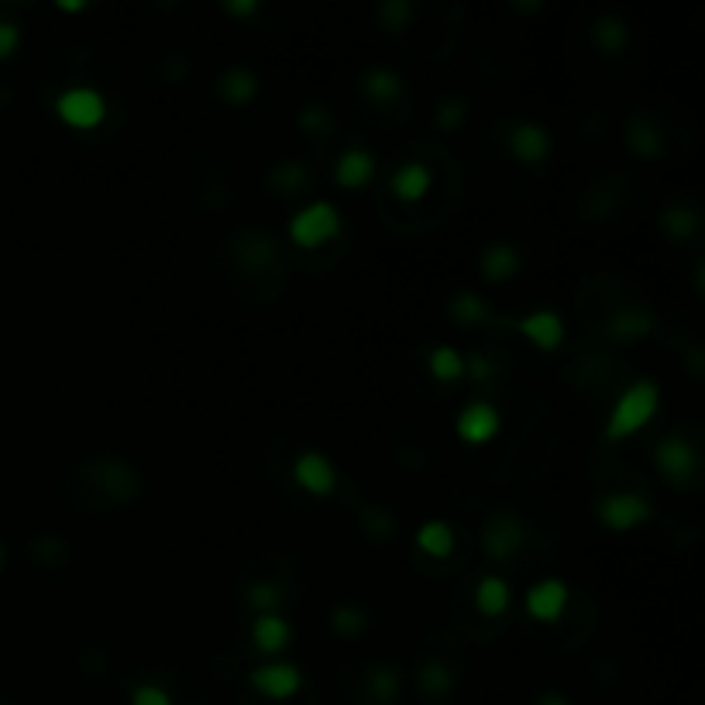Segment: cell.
<instances>
[{
  "instance_id": "6da1fadb",
  "label": "cell",
  "mask_w": 705,
  "mask_h": 705,
  "mask_svg": "<svg viewBox=\"0 0 705 705\" xmlns=\"http://www.w3.org/2000/svg\"><path fill=\"white\" fill-rule=\"evenodd\" d=\"M657 407H661V386L654 379H637L616 399L613 413H609L606 440H623V437H633L637 431H644L654 420Z\"/></svg>"
},
{
  "instance_id": "7a4b0ae2",
  "label": "cell",
  "mask_w": 705,
  "mask_h": 705,
  "mask_svg": "<svg viewBox=\"0 0 705 705\" xmlns=\"http://www.w3.org/2000/svg\"><path fill=\"white\" fill-rule=\"evenodd\" d=\"M338 231H341V214H338V207L327 203V200L307 203L290 221V238L299 248H320L331 238H338Z\"/></svg>"
},
{
  "instance_id": "3957f363",
  "label": "cell",
  "mask_w": 705,
  "mask_h": 705,
  "mask_svg": "<svg viewBox=\"0 0 705 705\" xmlns=\"http://www.w3.org/2000/svg\"><path fill=\"white\" fill-rule=\"evenodd\" d=\"M56 114L62 125L77 128V131H90L107 117V101L90 86H69L56 97Z\"/></svg>"
},
{
  "instance_id": "277c9868",
  "label": "cell",
  "mask_w": 705,
  "mask_h": 705,
  "mask_svg": "<svg viewBox=\"0 0 705 705\" xmlns=\"http://www.w3.org/2000/svg\"><path fill=\"white\" fill-rule=\"evenodd\" d=\"M654 465L665 482L689 485L698 472V451L685 437H665V440H657V448H654Z\"/></svg>"
},
{
  "instance_id": "5b68a950",
  "label": "cell",
  "mask_w": 705,
  "mask_h": 705,
  "mask_svg": "<svg viewBox=\"0 0 705 705\" xmlns=\"http://www.w3.org/2000/svg\"><path fill=\"white\" fill-rule=\"evenodd\" d=\"M599 520L613 533L637 530L650 520V503L641 492H609V496L599 500Z\"/></svg>"
},
{
  "instance_id": "8992f818",
  "label": "cell",
  "mask_w": 705,
  "mask_h": 705,
  "mask_svg": "<svg viewBox=\"0 0 705 705\" xmlns=\"http://www.w3.org/2000/svg\"><path fill=\"white\" fill-rule=\"evenodd\" d=\"M248 681L258 695H266L272 702H286L303 689V671L290 661H269V665H258L248 674Z\"/></svg>"
},
{
  "instance_id": "52a82bcc",
  "label": "cell",
  "mask_w": 705,
  "mask_h": 705,
  "mask_svg": "<svg viewBox=\"0 0 705 705\" xmlns=\"http://www.w3.org/2000/svg\"><path fill=\"white\" fill-rule=\"evenodd\" d=\"M503 427V416L500 410L485 403V399H475V403H468L461 413H458V423H455V431L465 444H472V448H479V444H489L492 437L500 434Z\"/></svg>"
},
{
  "instance_id": "ba28073f",
  "label": "cell",
  "mask_w": 705,
  "mask_h": 705,
  "mask_svg": "<svg viewBox=\"0 0 705 705\" xmlns=\"http://www.w3.org/2000/svg\"><path fill=\"white\" fill-rule=\"evenodd\" d=\"M293 479L299 482V489H307L310 496L324 500L338 489V468L331 465V458L320 451H303L293 461Z\"/></svg>"
},
{
  "instance_id": "9c48e42d",
  "label": "cell",
  "mask_w": 705,
  "mask_h": 705,
  "mask_svg": "<svg viewBox=\"0 0 705 705\" xmlns=\"http://www.w3.org/2000/svg\"><path fill=\"white\" fill-rule=\"evenodd\" d=\"M524 540H527V527L509 513L492 516L482 530V544H485L489 557H496V561H509L516 551L524 548Z\"/></svg>"
},
{
  "instance_id": "30bf717a",
  "label": "cell",
  "mask_w": 705,
  "mask_h": 705,
  "mask_svg": "<svg viewBox=\"0 0 705 705\" xmlns=\"http://www.w3.org/2000/svg\"><path fill=\"white\" fill-rule=\"evenodd\" d=\"M509 327L516 334H524L540 351H554L564 341V324L554 310H533L520 320H509Z\"/></svg>"
},
{
  "instance_id": "8fae6325",
  "label": "cell",
  "mask_w": 705,
  "mask_h": 705,
  "mask_svg": "<svg viewBox=\"0 0 705 705\" xmlns=\"http://www.w3.org/2000/svg\"><path fill=\"white\" fill-rule=\"evenodd\" d=\"M564 606H568V585H564L561 578H544V581L530 585V592H527V613H530L537 623H554V620H561Z\"/></svg>"
},
{
  "instance_id": "7c38bea8",
  "label": "cell",
  "mask_w": 705,
  "mask_h": 705,
  "mask_svg": "<svg viewBox=\"0 0 705 705\" xmlns=\"http://www.w3.org/2000/svg\"><path fill=\"white\" fill-rule=\"evenodd\" d=\"M509 152L527 162V166H540L551 155V131L537 121H520L509 128Z\"/></svg>"
},
{
  "instance_id": "4fadbf2b",
  "label": "cell",
  "mask_w": 705,
  "mask_h": 705,
  "mask_svg": "<svg viewBox=\"0 0 705 705\" xmlns=\"http://www.w3.org/2000/svg\"><path fill=\"white\" fill-rule=\"evenodd\" d=\"M293 641V626L282 620L279 613H266V616H255L251 623V644L258 654H282Z\"/></svg>"
},
{
  "instance_id": "5bb4252c",
  "label": "cell",
  "mask_w": 705,
  "mask_h": 705,
  "mask_svg": "<svg viewBox=\"0 0 705 705\" xmlns=\"http://www.w3.org/2000/svg\"><path fill=\"white\" fill-rule=\"evenodd\" d=\"M375 176V158L365 149H348L341 152L338 166H334V179L341 190H362Z\"/></svg>"
},
{
  "instance_id": "9a60e30c",
  "label": "cell",
  "mask_w": 705,
  "mask_h": 705,
  "mask_svg": "<svg viewBox=\"0 0 705 705\" xmlns=\"http://www.w3.org/2000/svg\"><path fill=\"white\" fill-rule=\"evenodd\" d=\"M431 183H434V176H431L427 166H423V162H407V166H399L392 173V179H389L392 193L403 203H420L423 197H427Z\"/></svg>"
},
{
  "instance_id": "2e32d148",
  "label": "cell",
  "mask_w": 705,
  "mask_h": 705,
  "mask_svg": "<svg viewBox=\"0 0 705 705\" xmlns=\"http://www.w3.org/2000/svg\"><path fill=\"white\" fill-rule=\"evenodd\" d=\"M218 97L231 107H242V104H251L258 97V77L245 66H231L221 73L218 80Z\"/></svg>"
},
{
  "instance_id": "e0dca14e",
  "label": "cell",
  "mask_w": 705,
  "mask_h": 705,
  "mask_svg": "<svg viewBox=\"0 0 705 705\" xmlns=\"http://www.w3.org/2000/svg\"><path fill=\"white\" fill-rule=\"evenodd\" d=\"M479 269L489 282H509L516 272H520V251L506 242L489 245L479 258Z\"/></svg>"
},
{
  "instance_id": "ac0fdd59",
  "label": "cell",
  "mask_w": 705,
  "mask_h": 705,
  "mask_svg": "<svg viewBox=\"0 0 705 705\" xmlns=\"http://www.w3.org/2000/svg\"><path fill=\"white\" fill-rule=\"evenodd\" d=\"M101 489L117 503H131L138 496V475L131 472V465H117V461H101L97 472Z\"/></svg>"
},
{
  "instance_id": "d6986e66",
  "label": "cell",
  "mask_w": 705,
  "mask_h": 705,
  "mask_svg": "<svg viewBox=\"0 0 705 705\" xmlns=\"http://www.w3.org/2000/svg\"><path fill=\"white\" fill-rule=\"evenodd\" d=\"M475 609L485 616V620H496L509 609V585L506 578L500 575H485L479 585H475Z\"/></svg>"
},
{
  "instance_id": "ffe728a7",
  "label": "cell",
  "mask_w": 705,
  "mask_h": 705,
  "mask_svg": "<svg viewBox=\"0 0 705 705\" xmlns=\"http://www.w3.org/2000/svg\"><path fill=\"white\" fill-rule=\"evenodd\" d=\"M606 331H609V338H613V341L630 344V341H641V338H647L654 331V317L644 314V310H620V314L609 317Z\"/></svg>"
},
{
  "instance_id": "44dd1931",
  "label": "cell",
  "mask_w": 705,
  "mask_h": 705,
  "mask_svg": "<svg viewBox=\"0 0 705 705\" xmlns=\"http://www.w3.org/2000/svg\"><path fill=\"white\" fill-rule=\"evenodd\" d=\"M362 93L375 104H389V101L399 97V93H403V80H399L392 69L375 66V69H365V73H362Z\"/></svg>"
},
{
  "instance_id": "7402d4cb",
  "label": "cell",
  "mask_w": 705,
  "mask_h": 705,
  "mask_svg": "<svg viewBox=\"0 0 705 705\" xmlns=\"http://www.w3.org/2000/svg\"><path fill=\"white\" fill-rule=\"evenodd\" d=\"M416 548L431 557H451L455 551V530L444 520H427L416 530Z\"/></svg>"
},
{
  "instance_id": "603a6c76",
  "label": "cell",
  "mask_w": 705,
  "mask_h": 705,
  "mask_svg": "<svg viewBox=\"0 0 705 705\" xmlns=\"http://www.w3.org/2000/svg\"><path fill=\"white\" fill-rule=\"evenodd\" d=\"M592 38L602 52H623L626 49V42H630V25L620 17V14H602L596 17V28H592Z\"/></svg>"
},
{
  "instance_id": "cb8c5ba5",
  "label": "cell",
  "mask_w": 705,
  "mask_h": 705,
  "mask_svg": "<svg viewBox=\"0 0 705 705\" xmlns=\"http://www.w3.org/2000/svg\"><path fill=\"white\" fill-rule=\"evenodd\" d=\"M626 145L633 155L657 158L661 155V131H657L647 117H637V121H630V128H626Z\"/></svg>"
},
{
  "instance_id": "d4e9b609",
  "label": "cell",
  "mask_w": 705,
  "mask_h": 705,
  "mask_svg": "<svg viewBox=\"0 0 705 705\" xmlns=\"http://www.w3.org/2000/svg\"><path fill=\"white\" fill-rule=\"evenodd\" d=\"M427 365L434 372V379L440 383H458L465 379V355L451 344H437L431 355H427Z\"/></svg>"
},
{
  "instance_id": "484cf974",
  "label": "cell",
  "mask_w": 705,
  "mask_h": 705,
  "mask_svg": "<svg viewBox=\"0 0 705 705\" xmlns=\"http://www.w3.org/2000/svg\"><path fill=\"white\" fill-rule=\"evenodd\" d=\"M416 685H420L423 695L444 698L455 689V671L444 661H427V665H420V671H416Z\"/></svg>"
},
{
  "instance_id": "4316f807",
  "label": "cell",
  "mask_w": 705,
  "mask_h": 705,
  "mask_svg": "<svg viewBox=\"0 0 705 705\" xmlns=\"http://www.w3.org/2000/svg\"><path fill=\"white\" fill-rule=\"evenodd\" d=\"M661 227H665L668 238L685 242V238H692V234L698 231V214H695L692 207H685V203H671L665 214H661Z\"/></svg>"
},
{
  "instance_id": "83f0119b",
  "label": "cell",
  "mask_w": 705,
  "mask_h": 705,
  "mask_svg": "<svg viewBox=\"0 0 705 705\" xmlns=\"http://www.w3.org/2000/svg\"><path fill=\"white\" fill-rule=\"evenodd\" d=\"M448 314H451V320H458V324H465V327H475V324H485V320H489L485 299H482L479 293H468V290L458 293V296H451Z\"/></svg>"
},
{
  "instance_id": "f1b7e54d",
  "label": "cell",
  "mask_w": 705,
  "mask_h": 705,
  "mask_svg": "<svg viewBox=\"0 0 705 705\" xmlns=\"http://www.w3.org/2000/svg\"><path fill=\"white\" fill-rule=\"evenodd\" d=\"M365 689H368V695H372L375 702H379V705H389V702H396V695H399V674H396L392 668L379 665V668L368 671Z\"/></svg>"
},
{
  "instance_id": "f546056e",
  "label": "cell",
  "mask_w": 705,
  "mask_h": 705,
  "mask_svg": "<svg viewBox=\"0 0 705 705\" xmlns=\"http://www.w3.org/2000/svg\"><path fill=\"white\" fill-rule=\"evenodd\" d=\"M248 606L255 609V616H266V613H279L282 606V592L275 581H251L248 592H245Z\"/></svg>"
},
{
  "instance_id": "4dcf8cb0",
  "label": "cell",
  "mask_w": 705,
  "mask_h": 705,
  "mask_svg": "<svg viewBox=\"0 0 705 705\" xmlns=\"http://www.w3.org/2000/svg\"><path fill=\"white\" fill-rule=\"evenodd\" d=\"M307 179H310V173H307V166H299V162H282L272 173V186L279 193H299L303 186H307Z\"/></svg>"
},
{
  "instance_id": "1f68e13d",
  "label": "cell",
  "mask_w": 705,
  "mask_h": 705,
  "mask_svg": "<svg viewBox=\"0 0 705 705\" xmlns=\"http://www.w3.org/2000/svg\"><path fill=\"white\" fill-rule=\"evenodd\" d=\"M365 623H368V616L359 606H334V613H331V626H334L338 637H359Z\"/></svg>"
},
{
  "instance_id": "d6a6232c",
  "label": "cell",
  "mask_w": 705,
  "mask_h": 705,
  "mask_svg": "<svg viewBox=\"0 0 705 705\" xmlns=\"http://www.w3.org/2000/svg\"><path fill=\"white\" fill-rule=\"evenodd\" d=\"M410 17H413V4H407V0H389V4H383V8H379V21H383V28H386V32L407 28V25H410Z\"/></svg>"
},
{
  "instance_id": "836d02e7",
  "label": "cell",
  "mask_w": 705,
  "mask_h": 705,
  "mask_svg": "<svg viewBox=\"0 0 705 705\" xmlns=\"http://www.w3.org/2000/svg\"><path fill=\"white\" fill-rule=\"evenodd\" d=\"M131 705H176L173 695L162 689V685H152V681H141V685L131 689Z\"/></svg>"
},
{
  "instance_id": "e575fe53",
  "label": "cell",
  "mask_w": 705,
  "mask_h": 705,
  "mask_svg": "<svg viewBox=\"0 0 705 705\" xmlns=\"http://www.w3.org/2000/svg\"><path fill=\"white\" fill-rule=\"evenodd\" d=\"M461 121H465V101L448 97V101L440 104V110H437V125H440L444 131H455Z\"/></svg>"
},
{
  "instance_id": "d590c367",
  "label": "cell",
  "mask_w": 705,
  "mask_h": 705,
  "mask_svg": "<svg viewBox=\"0 0 705 705\" xmlns=\"http://www.w3.org/2000/svg\"><path fill=\"white\" fill-rule=\"evenodd\" d=\"M362 524H365V530H368V533H375V537H392V533H396L392 516H389V513H383V509H365Z\"/></svg>"
},
{
  "instance_id": "8d00e7d4",
  "label": "cell",
  "mask_w": 705,
  "mask_h": 705,
  "mask_svg": "<svg viewBox=\"0 0 705 705\" xmlns=\"http://www.w3.org/2000/svg\"><path fill=\"white\" fill-rule=\"evenodd\" d=\"M299 128H303V131L320 134V131L331 128V117H327V110H324V107H307V110L299 114Z\"/></svg>"
},
{
  "instance_id": "74e56055",
  "label": "cell",
  "mask_w": 705,
  "mask_h": 705,
  "mask_svg": "<svg viewBox=\"0 0 705 705\" xmlns=\"http://www.w3.org/2000/svg\"><path fill=\"white\" fill-rule=\"evenodd\" d=\"M17 45H21V28L14 21H0V59H11Z\"/></svg>"
},
{
  "instance_id": "f35d334b",
  "label": "cell",
  "mask_w": 705,
  "mask_h": 705,
  "mask_svg": "<svg viewBox=\"0 0 705 705\" xmlns=\"http://www.w3.org/2000/svg\"><path fill=\"white\" fill-rule=\"evenodd\" d=\"M465 375H472L475 383H482V379H489V375H492V365L482 355H472V359H465Z\"/></svg>"
},
{
  "instance_id": "ab89813d",
  "label": "cell",
  "mask_w": 705,
  "mask_h": 705,
  "mask_svg": "<svg viewBox=\"0 0 705 705\" xmlns=\"http://www.w3.org/2000/svg\"><path fill=\"white\" fill-rule=\"evenodd\" d=\"M224 11L231 17H248V14L258 11V0H224Z\"/></svg>"
},
{
  "instance_id": "60d3db41",
  "label": "cell",
  "mask_w": 705,
  "mask_h": 705,
  "mask_svg": "<svg viewBox=\"0 0 705 705\" xmlns=\"http://www.w3.org/2000/svg\"><path fill=\"white\" fill-rule=\"evenodd\" d=\"M537 705H572V702L564 698L561 692H544V695L537 698Z\"/></svg>"
},
{
  "instance_id": "b9f144b4",
  "label": "cell",
  "mask_w": 705,
  "mask_h": 705,
  "mask_svg": "<svg viewBox=\"0 0 705 705\" xmlns=\"http://www.w3.org/2000/svg\"><path fill=\"white\" fill-rule=\"evenodd\" d=\"M86 4L83 0H59V11H66V14H77V11H83Z\"/></svg>"
},
{
  "instance_id": "7bdbcfd3",
  "label": "cell",
  "mask_w": 705,
  "mask_h": 705,
  "mask_svg": "<svg viewBox=\"0 0 705 705\" xmlns=\"http://www.w3.org/2000/svg\"><path fill=\"white\" fill-rule=\"evenodd\" d=\"M689 362H692L695 372H702V348H692V351H689Z\"/></svg>"
},
{
  "instance_id": "ee69618b",
  "label": "cell",
  "mask_w": 705,
  "mask_h": 705,
  "mask_svg": "<svg viewBox=\"0 0 705 705\" xmlns=\"http://www.w3.org/2000/svg\"><path fill=\"white\" fill-rule=\"evenodd\" d=\"M0 568H4V548H0Z\"/></svg>"
}]
</instances>
